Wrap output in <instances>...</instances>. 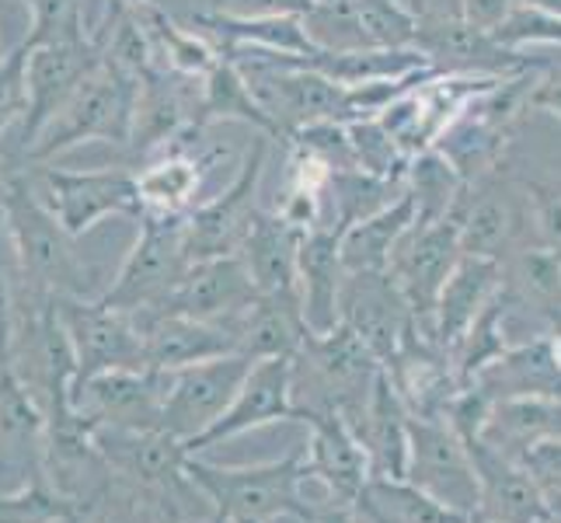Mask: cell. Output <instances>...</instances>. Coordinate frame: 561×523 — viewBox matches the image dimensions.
Listing matches in <instances>:
<instances>
[{"instance_id":"obj_43","label":"cell","mask_w":561,"mask_h":523,"mask_svg":"<svg viewBox=\"0 0 561 523\" xmlns=\"http://www.w3.org/2000/svg\"><path fill=\"white\" fill-rule=\"evenodd\" d=\"M18 297L11 283V269L4 262V220H0V371L4 366H18Z\"/></svg>"},{"instance_id":"obj_52","label":"cell","mask_w":561,"mask_h":523,"mask_svg":"<svg viewBox=\"0 0 561 523\" xmlns=\"http://www.w3.org/2000/svg\"><path fill=\"white\" fill-rule=\"evenodd\" d=\"M353 0H314V11H350Z\"/></svg>"},{"instance_id":"obj_15","label":"cell","mask_w":561,"mask_h":523,"mask_svg":"<svg viewBox=\"0 0 561 523\" xmlns=\"http://www.w3.org/2000/svg\"><path fill=\"white\" fill-rule=\"evenodd\" d=\"M168 391V374L147 366H119L88 377L73 391V405L94 425L115 430H158L161 405Z\"/></svg>"},{"instance_id":"obj_10","label":"cell","mask_w":561,"mask_h":523,"mask_svg":"<svg viewBox=\"0 0 561 523\" xmlns=\"http://www.w3.org/2000/svg\"><path fill=\"white\" fill-rule=\"evenodd\" d=\"M404 478L463 516L478 510V475L463 443L443 416L409 412V468Z\"/></svg>"},{"instance_id":"obj_20","label":"cell","mask_w":561,"mask_h":523,"mask_svg":"<svg viewBox=\"0 0 561 523\" xmlns=\"http://www.w3.org/2000/svg\"><path fill=\"white\" fill-rule=\"evenodd\" d=\"M468 454L478 475V510L474 516L489 523H551L545 489L513 457L499 454L485 440H471Z\"/></svg>"},{"instance_id":"obj_4","label":"cell","mask_w":561,"mask_h":523,"mask_svg":"<svg viewBox=\"0 0 561 523\" xmlns=\"http://www.w3.org/2000/svg\"><path fill=\"white\" fill-rule=\"evenodd\" d=\"M380 371L383 366L370 349L342 321L328 332L307 328L294 356V409H335L353 416L370 398Z\"/></svg>"},{"instance_id":"obj_23","label":"cell","mask_w":561,"mask_h":523,"mask_svg":"<svg viewBox=\"0 0 561 523\" xmlns=\"http://www.w3.org/2000/svg\"><path fill=\"white\" fill-rule=\"evenodd\" d=\"M450 217L457 220L463 255L495 262H502V255L516 245L519 230H524V213H519L516 200L492 179L463 185Z\"/></svg>"},{"instance_id":"obj_24","label":"cell","mask_w":561,"mask_h":523,"mask_svg":"<svg viewBox=\"0 0 561 523\" xmlns=\"http://www.w3.org/2000/svg\"><path fill=\"white\" fill-rule=\"evenodd\" d=\"M345 422L353 425L370 475L404 478V468H409V409L398 398L391 377L380 371L370 398L363 401L359 412L345 416Z\"/></svg>"},{"instance_id":"obj_18","label":"cell","mask_w":561,"mask_h":523,"mask_svg":"<svg viewBox=\"0 0 561 523\" xmlns=\"http://www.w3.org/2000/svg\"><path fill=\"white\" fill-rule=\"evenodd\" d=\"M297 422L311 430L304 443L307 481H318L335 499L356 502L363 481L370 478V464H366L353 425L335 409H297Z\"/></svg>"},{"instance_id":"obj_38","label":"cell","mask_w":561,"mask_h":523,"mask_svg":"<svg viewBox=\"0 0 561 523\" xmlns=\"http://www.w3.org/2000/svg\"><path fill=\"white\" fill-rule=\"evenodd\" d=\"M350 11H353L363 46L401 49L415 43L419 18L412 11H404L401 4H394V0H353Z\"/></svg>"},{"instance_id":"obj_14","label":"cell","mask_w":561,"mask_h":523,"mask_svg":"<svg viewBox=\"0 0 561 523\" xmlns=\"http://www.w3.org/2000/svg\"><path fill=\"white\" fill-rule=\"evenodd\" d=\"M339 321L353 328L380 366L394 360L401 339L415 325L391 273H345L339 286Z\"/></svg>"},{"instance_id":"obj_12","label":"cell","mask_w":561,"mask_h":523,"mask_svg":"<svg viewBox=\"0 0 561 523\" xmlns=\"http://www.w3.org/2000/svg\"><path fill=\"white\" fill-rule=\"evenodd\" d=\"M289 419H297L294 360L289 356L255 360L227 409L213 419L199 436L185 440L182 447L188 457H199L209 447H220L224 440H234V436H244L251 430H262V425L289 422Z\"/></svg>"},{"instance_id":"obj_35","label":"cell","mask_w":561,"mask_h":523,"mask_svg":"<svg viewBox=\"0 0 561 523\" xmlns=\"http://www.w3.org/2000/svg\"><path fill=\"white\" fill-rule=\"evenodd\" d=\"M404 192V182H387L377 174H366L359 168L350 171H332L328 174L324 196L332 203V220L324 227H332L335 235H342L345 227H353L356 220L370 217V213L383 209L387 203H394Z\"/></svg>"},{"instance_id":"obj_9","label":"cell","mask_w":561,"mask_h":523,"mask_svg":"<svg viewBox=\"0 0 561 523\" xmlns=\"http://www.w3.org/2000/svg\"><path fill=\"white\" fill-rule=\"evenodd\" d=\"M457 259H460V235H457V220L447 213V217L430 224L415 220L409 227V235L391 251V262H387V273H391L404 304H409L415 328L430 339H433V315H436L439 289L454 273Z\"/></svg>"},{"instance_id":"obj_53","label":"cell","mask_w":561,"mask_h":523,"mask_svg":"<svg viewBox=\"0 0 561 523\" xmlns=\"http://www.w3.org/2000/svg\"><path fill=\"white\" fill-rule=\"evenodd\" d=\"M171 523H217V520H213V513H206V516L192 513V516H179V520H171Z\"/></svg>"},{"instance_id":"obj_45","label":"cell","mask_w":561,"mask_h":523,"mask_svg":"<svg viewBox=\"0 0 561 523\" xmlns=\"http://www.w3.org/2000/svg\"><path fill=\"white\" fill-rule=\"evenodd\" d=\"M524 468L540 489L561 496V436H545L524 451Z\"/></svg>"},{"instance_id":"obj_3","label":"cell","mask_w":561,"mask_h":523,"mask_svg":"<svg viewBox=\"0 0 561 523\" xmlns=\"http://www.w3.org/2000/svg\"><path fill=\"white\" fill-rule=\"evenodd\" d=\"M133 109H137V77H129L119 67L102 60V67L46 123V129L25 150L18 168L46 164L56 154L81 144H112L126 150L133 133Z\"/></svg>"},{"instance_id":"obj_56","label":"cell","mask_w":561,"mask_h":523,"mask_svg":"<svg viewBox=\"0 0 561 523\" xmlns=\"http://www.w3.org/2000/svg\"><path fill=\"white\" fill-rule=\"evenodd\" d=\"M4 171H8V161H4V154H0V182H4Z\"/></svg>"},{"instance_id":"obj_2","label":"cell","mask_w":561,"mask_h":523,"mask_svg":"<svg viewBox=\"0 0 561 523\" xmlns=\"http://www.w3.org/2000/svg\"><path fill=\"white\" fill-rule=\"evenodd\" d=\"M188 481L209 502V513L217 523L251 520L273 523L276 516H304V443L279 461L265 464H209L188 457Z\"/></svg>"},{"instance_id":"obj_19","label":"cell","mask_w":561,"mask_h":523,"mask_svg":"<svg viewBox=\"0 0 561 523\" xmlns=\"http://www.w3.org/2000/svg\"><path fill=\"white\" fill-rule=\"evenodd\" d=\"M412 46L439 73H478L506 81V77L527 70V60L519 56V49H506L502 43H495L492 32H481L463 22V18L419 22Z\"/></svg>"},{"instance_id":"obj_28","label":"cell","mask_w":561,"mask_h":523,"mask_svg":"<svg viewBox=\"0 0 561 523\" xmlns=\"http://www.w3.org/2000/svg\"><path fill=\"white\" fill-rule=\"evenodd\" d=\"M492 401L506 398H554L561 401V356L551 339H537L502 353L474 377Z\"/></svg>"},{"instance_id":"obj_48","label":"cell","mask_w":561,"mask_h":523,"mask_svg":"<svg viewBox=\"0 0 561 523\" xmlns=\"http://www.w3.org/2000/svg\"><path fill=\"white\" fill-rule=\"evenodd\" d=\"M513 4L516 0H457L463 22L481 32H495L502 25V18L513 11Z\"/></svg>"},{"instance_id":"obj_17","label":"cell","mask_w":561,"mask_h":523,"mask_svg":"<svg viewBox=\"0 0 561 523\" xmlns=\"http://www.w3.org/2000/svg\"><path fill=\"white\" fill-rule=\"evenodd\" d=\"M182 73H171L164 67H150L137 77V109H133V133H129V161L140 164L153 150L179 140L182 133L196 129L192 115H196L199 94Z\"/></svg>"},{"instance_id":"obj_41","label":"cell","mask_w":561,"mask_h":523,"mask_svg":"<svg viewBox=\"0 0 561 523\" xmlns=\"http://www.w3.org/2000/svg\"><path fill=\"white\" fill-rule=\"evenodd\" d=\"M495 43L506 49H524V46H561V18L537 11L530 4H513V11L502 18V25L492 32Z\"/></svg>"},{"instance_id":"obj_46","label":"cell","mask_w":561,"mask_h":523,"mask_svg":"<svg viewBox=\"0 0 561 523\" xmlns=\"http://www.w3.org/2000/svg\"><path fill=\"white\" fill-rule=\"evenodd\" d=\"M213 11L241 18H307L314 11V0H217Z\"/></svg>"},{"instance_id":"obj_6","label":"cell","mask_w":561,"mask_h":523,"mask_svg":"<svg viewBox=\"0 0 561 523\" xmlns=\"http://www.w3.org/2000/svg\"><path fill=\"white\" fill-rule=\"evenodd\" d=\"M182 220L185 217L144 213L140 235L133 241L119 276L99 294L105 307L123 315H150L171 297V289L182 283L185 269L192 265L182 245Z\"/></svg>"},{"instance_id":"obj_7","label":"cell","mask_w":561,"mask_h":523,"mask_svg":"<svg viewBox=\"0 0 561 523\" xmlns=\"http://www.w3.org/2000/svg\"><path fill=\"white\" fill-rule=\"evenodd\" d=\"M38 168L43 203L53 217L77 241L99 227L105 217H144L137 174L126 168H94V171H67V168Z\"/></svg>"},{"instance_id":"obj_44","label":"cell","mask_w":561,"mask_h":523,"mask_svg":"<svg viewBox=\"0 0 561 523\" xmlns=\"http://www.w3.org/2000/svg\"><path fill=\"white\" fill-rule=\"evenodd\" d=\"M527 203H530L540 241L561 251V189L534 182L527 185Z\"/></svg>"},{"instance_id":"obj_34","label":"cell","mask_w":561,"mask_h":523,"mask_svg":"<svg viewBox=\"0 0 561 523\" xmlns=\"http://www.w3.org/2000/svg\"><path fill=\"white\" fill-rule=\"evenodd\" d=\"M137 11L150 32L158 67L171 70V73H182L188 81H203V77L220 64V49L209 46L203 35L182 29L164 8H137Z\"/></svg>"},{"instance_id":"obj_57","label":"cell","mask_w":561,"mask_h":523,"mask_svg":"<svg viewBox=\"0 0 561 523\" xmlns=\"http://www.w3.org/2000/svg\"><path fill=\"white\" fill-rule=\"evenodd\" d=\"M471 523H489V520H481V516H471Z\"/></svg>"},{"instance_id":"obj_32","label":"cell","mask_w":561,"mask_h":523,"mask_svg":"<svg viewBox=\"0 0 561 523\" xmlns=\"http://www.w3.org/2000/svg\"><path fill=\"white\" fill-rule=\"evenodd\" d=\"M220 120L224 123H248L259 133H265L268 140H283L276 120L255 99V91H251L244 70L234 60H227L224 53H220V64L203 77V91H199V102H196V115H192V126L206 129Z\"/></svg>"},{"instance_id":"obj_37","label":"cell","mask_w":561,"mask_h":523,"mask_svg":"<svg viewBox=\"0 0 561 523\" xmlns=\"http://www.w3.org/2000/svg\"><path fill=\"white\" fill-rule=\"evenodd\" d=\"M88 502L56 489L46 471H32L14 492H0V523H73Z\"/></svg>"},{"instance_id":"obj_30","label":"cell","mask_w":561,"mask_h":523,"mask_svg":"<svg viewBox=\"0 0 561 523\" xmlns=\"http://www.w3.org/2000/svg\"><path fill=\"white\" fill-rule=\"evenodd\" d=\"M192 29L217 38V49H265L279 56H307L318 43L307 32L304 18H241L224 11H203L192 18Z\"/></svg>"},{"instance_id":"obj_11","label":"cell","mask_w":561,"mask_h":523,"mask_svg":"<svg viewBox=\"0 0 561 523\" xmlns=\"http://www.w3.org/2000/svg\"><path fill=\"white\" fill-rule=\"evenodd\" d=\"M53 307L67 328L77 356L73 391L102 371L144 366V339L129 315L112 311L99 297H53Z\"/></svg>"},{"instance_id":"obj_40","label":"cell","mask_w":561,"mask_h":523,"mask_svg":"<svg viewBox=\"0 0 561 523\" xmlns=\"http://www.w3.org/2000/svg\"><path fill=\"white\" fill-rule=\"evenodd\" d=\"M28 38H22L11 53L0 56V154H4L11 126H22L28 112Z\"/></svg>"},{"instance_id":"obj_36","label":"cell","mask_w":561,"mask_h":523,"mask_svg":"<svg viewBox=\"0 0 561 523\" xmlns=\"http://www.w3.org/2000/svg\"><path fill=\"white\" fill-rule=\"evenodd\" d=\"M404 192L415 200V220L430 224L454 209L457 196L463 192V179L436 147H430L419 150L404 168Z\"/></svg>"},{"instance_id":"obj_55","label":"cell","mask_w":561,"mask_h":523,"mask_svg":"<svg viewBox=\"0 0 561 523\" xmlns=\"http://www.w3.org/2000/svg\"><path fill=\"white\" fill-rule=\"evenodd\" d=\"M394 4H401L404 11H412V14H415V0H394Z\"/></svg>"},{"instance_id":"obj_13","label":"cell","mask_w":561,"mask_h":523,"mask_svg":"<svg viewBox=\"0 0 561 523\" xmlns=\"http://www.w3.org/2000/svg\"><path fill=\"white\" fill-rule=\"evenodd\" d=\"M251 363L255 360L230 353V356L192 363L175 374H168V391H164L158 430L182 440V443L199 436L206 425L227 409L230 398L238 395V387H241L244 374L251 371Z\"/></svg>"},{"instance_id":"obj_58","label":"cell","mask_w":561,"mask_h":523,"mask_svg":"<svg viewBox=\"0 0 561 523\" xmlns=\"http://www.w3.org/2000/svg\"><path fill=\"white\" fill-rule=\"evenodd\" d=\"M0 56H4V46H0Z\"/></svg>"},{"instance_id":"obj_47","label":"cell","mask_w":561,"mask_h":523,"mask_svg":"<svg viewBox=\"0 0 561 523\" xmlns=\"http://www.w3.org/2000/svg\"><path fill=\"white\" fill-rule=\"evenodd\" d=\"M300 523H366V520L356 510V502H345L324 492V499H307Z\"/></svg>"},{"instance_id":"obj_33","label":"cell","mask_w":561,"mask_h":523,"mask_svg":"<svg viewBox=\"0 0 561 523\" xmlns=\"http://www.w3.org/2000/svg\"><path fill=\"white\" fill-rule=\"evenodd\" d=\"M356 510L366 523H471L433 496H425L409 478H380L370 475L356 496Z\"/></svg>"},{"instance_id":"obj_31","label":"cell","mask_w":561,"mask_h":523,"mask_svg":"<svg viewBox=\"0 0 561 523\" xmlns=\"http://www.w3.org/2000/svg\"><path fill=\"white\" fill-rule=\"evenodd\" d=\"M415 224V200L401 192L394 203L356 220L339 235V259L345 273H387L391 251Z\"/></svg>"},{"instance_id":"obj_39","label":"cell","mask_w":561,"mask_h":523,"mask_svg":"<svg viewBox=\"0 0 561 523\" xmlns=\"http://www.w3.org/2000/svg\"><path fill=\"white\" fill-rule=\"evenodd\" d=\"M353 158L356 168L366 174H377L387 182H404V168H409V154L398 147V140L380 126V120H356L350 123Z\"/></svg>"},{"instance_id":"obj_25","label":"cell","mask_w":561,"mask_h":523,"mask_svg":"<svg viewBox=\"0 0 561 523\" xmlns=\"http://www.w3.org/2000/svg\"><path fill=\"white\" fill-rule=\"evenodd\" d=\"M502 280H506V265L502 262L463 255L460 251L454 273L439 289L436 315H433V342L439 349H447V353H454L463 332L471 328V321L481 315V307L499 294Z\"/></svg>"},{"instance_id":"obj_49","label":"cell","mask_w":561,"mask_h":523,"mask_svg":"<svg viewBox=\"0 0 561 523\" xmlns=\"http://www.w3.org/2000/svg\"><path fill=\"white\" fill-rule=\"evenodd\" d=\"M527 102L534 109H545L551 115H561V73L551 77V81H537V88H530Z\"/></svg>"},{"instance_id":"obj_42","label":"cell","mask_w":561,"mask_h":523,"mask_svg":"<svg viewBox=\"0 0 561 523\" xmlns=\"http://www.w3.org/2000/svg\"><path fill=\"white\" fill-rule=\"evenodd\" d=\"M25 4L32 14L25 38L32 46H43L49 38L84 25V0H25Z\"/></svg>"},{"instance_id":"obj_54","label":"cell","mask_w":561,"mask_h":523,"mask_svg":"<svg viewBox=\"0 0 561 523\" xmlns=\"http://www.w3.org/2000/svg\"><path fill=\"white\" fill-rule=\"evenodd\" d=\"M129 8H164V0H123Z\"/></svg>"},{"instance_id":"obj_26","label":"cell","mask_w":561,"mask_h":523,"mask_svg":"<svg viewBox=\"0 0 561 523\" xmlns=\"http://www.w3.org/2000/svg\"><path fill=\"white\" fill-rule=\"evenodd\" d=\"M300 238H304V230L286 224L276 209H262V206L255 209L238 255L259 294L300 297V276H297Z\"/></svg>"},{"instance_id":"obj_27","label":"cell","mask_w":561,"mask_h":523,"mask_svg":"<svg viewBox=\"0 0 561 523\" xmlns=\"http://www.w3.org/2000/svg\"><path fill=\"white\" fill-rule=\"evenodd\" d=\"M297 276H300V307L304 321L314 332H328L339 325V286H342V259H339V235L332 227H311L300 238L297 251Z\"/></svg>"},{"instance_id":"obj_29","label":"cell","mask_w":561,"mask_h":523,"mask_svg":"<svg viewBox=\"0 0 561 523\" xmlns=\"http://www.w3.org/2000/svg\"><path fill=\"white\" fill-rule=\"evenodd\" d=\"M307 336L304 307L294 294H259L248 311L234 321L238 353L248 360H273L297 356Z\"/></svg>"},{"instance_id":"obj_50","label":"cell","mask_w":561,"mask_h":523,"mask_svg":"<svg viewBox=\"0 0 561 523\" xmlns=\"http://www.w3.org/2000/svg\"><path fill=\"white\" fill-rule=\"evenodd\" d=\"M415 18L419 22H447V18H460L457 0H415Z\"/></svg>"},{"instance_id":"obj_51","label":"cell","mask_w":561,"mask_h":523,"mask_svg":"<svg viewBox=\"0 0 561 523\" xmlns=\"http://www.w3.org/2000/svg\"><path fill=\"white\" fill-rule=\"evenodd\" d=\"M519 4H530L537 11H548V14H558L561 18V0H519Z\"/></svg>"},{"instance_id":"obj_5","label":"cell","mask_w":561,"mask_h":523,"mask_svg":"<svg viewBox=\"0 0 561 523\" xmlns=\"http://www.w3.org/2000/svg\"><path fill=\"white\" fill-rule=\"evenodd\" d=\"M105 49L102 35L88 32V25H77L64 35L49 38L43 46H32L28 56V112L14 137V158H8L11 168L22 164L25 150L35 144L38 133L56 112L67 105L70 94L81 88L88 77L102 67Z\"/></svg>"},{"instance_id":"obj_8","label":"cell","mask_w":561,"mask_h":523,"mask_svg":"<svg viewBox=\"0 0 561 523\" xmlns=\"http://www.w3.org/2000/svg\"><path fill=\"white\" fill-rule=\"evenodd\" d=\"M268 140L265 133H259V140L251 144L244 154V164L238 171V179L230 182V189L220 200L192 206L182 220V245H185V259L188 262H206V259H224V255H238L244 235L251 227V217L259 209V185H262V171L268 158Z\"/></svg>"},{"instance_id":"obj_21","label":"cell","mask_w":561,"mask_h":523,"mask_svg":"<svg viewBox=\"0 0 561 523\" xmlns=\"http://www.w3.org/2000/svg\"><path fill=\"white\" fill-rule=\"evenodd\" d=\"M203 129H188L179 140H171L161 147V158H153L140 164L137 174V189H140V203L144 213H164V217H185L196 203L199 189L206 182L209 168L217 164L227 150L213 147V150H188V137Z\"/></svg>"},{"instance_id":"obj_1","label":"cell","mask_w":561,"mask_h":523,"mask_svg":"<svg viewBox=\"0 0 561 523\" xmlns=\"http://www.w3.org/2000/svg\"><path fill=\"white\" fill-rule=\"evenodd\" d=\"M0 220L11 238L18 273L28 283L32 304L43 297H99V273L77 255L73 238L53 217L25 171L8 164L0 182Z\"/></svg>"},{"instance_id":"obj_16","label":"cell","mask_w":561,"mask_h":523,"mask_svg":"<svg viewBox=\"0 0 561 523\" xmlns=\"http://www.w3.org/2000/svg\"><path fill=\"white\" fill-rule=\"evenodd\" d=\"M259 289L251 283L241 255H224V259L192 262L182 283L171 289V297L150 315H182V318L234 328V321L248 311ZM150 315H133V318H150Z\"/></svg>"},{"instance_id":"obj_22","label":"cell","mask_w":561,"mask_h":523,"mask_svg":"<svg viewBox=\"0 0 561 523\" xmlns=\"http://www.w3.org/2000/svg\"><path fill=\"white\" fill-rule=\"evenodd\" d=\"M133 321H137L140 339H144L147 371L175 374L182 366L238 353V339L230 325L196 321L182 315H150V318H133Z\"/></svg>"}]
</instances>
